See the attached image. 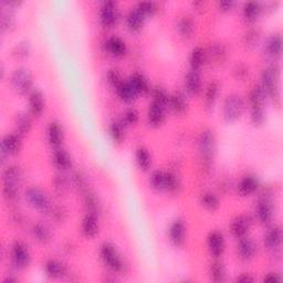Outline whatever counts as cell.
I'll list each match as a JSON object with an SVG mask.
<instances>
[{
  "mask_svg": "<svg viewBox=\"0 0 283 283\" xmlns=\"http://www.w3.org/2000/svg\"><path fill=\"white\" fill-rule=\"evenodd\" d=\"M282 278L280 276V274L275 272H270L265 276V281L267 282H280Z\"/></svg>",
  "mask_w": 283,
  "mask_h": 283,
  "instance_id": "obj_54",
  "label": "cell"
},
{
  "mask_svg": "<svg viewBox=\"0 0 283 283\" xmlns=\"http://www.w3.org/2000/svg\"><path fill=\"white\" fill-rule=\"evenodd\" d=\"M16 131L19 135L28 134L31 130L32 121L27 113H19L16 117Z\"/></svg>",
  "mask_w": 283,
  "mask_h": 283,
  "instance_id": "obj_34",
  "label": "cell"
},
{
  "mask_svg": "<svg viewBox=\"0 0 283 283\" xmlns=\"http://www.w3.org/2000/svg\"><path fill=\"white\" fill-rule=\"evenodd\" d=\"M280 69L279 67L274 64V66H270L267 69L263 70L261 74V87L265 90V92L268 96L271 98L274 103L280 104L281 98H280Z\"/></svg>",
  "mask_w": 283,
  "mask_h": 283,
  "instance_id": "obj_1",
  "label": "cell"
},
{
  "mask_svg": "<svg viewBox=\"0 0 283 283\" xmlns=\"http://www.w3.org/2000/svg\"><path fill=\"white\" fill-rule=\"evenodd\" d=\"M207 247L209 253L214 258L221 257L224 251V247H226V242H224V237L222 233H220V231H212V233H210L207 238Z\"/></svg>",
  "mask_w": 283,
  "mask_h": 283,
  "instance_id": "obj_11",
  "label": "cell"
},
{
  "mask_svg": "<svg viewBox=\"0 0 283 283\" xmlns=\"http://www.w3.org/2000/svg\"><path fill=\"white\" fill-rule=\"evenodd\" d=\"M25 198H27L31 207L43 212V214L44 212L47 214V212H50L51 209H52L49 197L47 196L46 192L41 190L40 188L30 187L25 191Z\"/></svg>",
  "mask_w": 283,
  "mask_h": 283,
  "instance_id": "obj_8",
  "label": "cell"
},
{
  "mask_svg": "<svg viewBox=\"0 0 283 283\" xmlns=\"http://www.w3.org/2000/svg\"><path fill=\"white\" fill-rule=\"evenodd\" d=\"M86 207L89 214H93L98 216L101 211V203L99 198L93 192H88L86 196Z\"/></svg>",
  "mask_w": 283,
  "mask_h": 283,
  "instance_id": "obj_43",
  "label": "cell"
},
{
  "mask_svg": "<svg viewBox=\"0 0 283 283\" xmlns=\"http://www.w3.org/2000/svg\"><path fill=\"white\" fill-rule=\"evenodd\" d=\"M235 3L231 0H224V2L219 3V8L221 11H229L234 8Z\"/></svg>",
  "mask_w": 283,
  "mask_h": 283,
  "instance_id": "obj_53",
  "label": "cell"
},
{
  "mask_svg": "<svg viewBox=\"0 0 283 283\" xmlns=\"http://www.w3.org/2000/svg\"><path fill=\"white\" fill-rule=\"evenodd\" d=\"M205 56H206L205 50L202 47H196L192 49L189 58L191 70L199 71V69L203 67V64L205 62Z\"/></svg>",
  "mask_w": 283,
  "mask_h": 283,
  "instance_id": "obj_38",
  "label": "cell"
},
{
  "mask_svg": "<svg viewBox=\"0 0 283 283\" xmlns=\"http://www.w3.org/2000/svg\"><path fill=\"white\" fill-rule=\"evenodd\" d=\"M201 204L204 206L206 209L208 210H216L218 207H219L220 202L219 198L214 192L207 191L205 194L202 195L201 197Z\"/></svg>",
  "mask_w": 283,
  "mask_h": 283,
  "instance_id": "obj_41",
  "label": "cell"
},
{
  "mask_svg": "<svg viewBox=\"0 0 283 283\" xmlns=\"http://www.w3.org/2000/svg\"><path fill=\"white\" fill-rule=\"evenodd\" d=\"M261 12V6L259 3H246L242 8V15L243 18L246 19L248 22H254Z\"/></svg>",
  "mask_w": 283,
  "mask_h": 283,
  "instance_id": "obj_31",
  "label": "cell"
},
{
  "mask_svg": "<svg viewBox=\"0 0 283 283\" xmlns=\"http://www.w3.org/2000/svg\"><path fill=\"white\" fill-rule=\"evenodd\" d=\"M54 187L58 191L64 192L68 188V181L67 178L62 175H58L54 178Z\"/></svg>",
  "mask_w": 283,
  "mask_h": 283,
  "instance_id": "obj_50",
  "label": "cell"
},
{
  "mask_svg": "<svg viewBox=\"0 0 283 283\" xmlns=\"http://www.w3.org/2000/svg\"><path fill=\"white\" fill-rule=\"evenodd\" d=\"M259 182L254 176H244L238 184V192L241 196H249L258 189Z\"/></svg>",
  "mask_w": 283,
  "mask_h": 283,
  "instance_id": "obj_24",
  "label": "cell"
},
{
  "mask_svg": "<svg viewBox=\"0 0 283 283\" xmlns=\"http://www.w3.org/2000/svg\"><path fill=\"white\" fill-rule=\"evenodd\" d=\"M218 93H219V84H218V82L216 81L210 82L207 89H206V93H205V104L206 107L209 108V110H211V108L214 107L218 98Z\"/></svg>",
  "mask_w": 283,
  "mask_h": 283,
  "instance_id": "obj_35",
  "label": "cell"
},
{
  "mask_svg": "<svg viewBox=\"0 0 283 283\" xmlns=\"http://www.w3.org/2000/svg\"><path fill=\"white\" fill-rule=\"evenodd\" d=\"M150 182L152 187L157 190L175 191L179 186V181L175 174L169 172L155 171L152 174Z\"/></svg>",
  "mask_w": 283,
  "mask_h": 283,
  "instance_id": "obj_6",
  "label": "cell"
},
{
  "mask_svg": "<svg viewBox=\"0 0 283 283\" xmlns=\"http://www.w3.org/2000/svg\"><path fill=\"white\" fill-rule=\"evenodd\" d=\"M48 139L50 142V144L54 147H59L62 144L63 140V131L61 126L53 122V123H50L48 127Z\"/></svg>",
  "mask_w": 283,
  "mask_h": 283,
  "instance_id": "obj_32",
  "label": "cell"
},
{
  "mask_svg": "<svg viewBox=\"0 0 283 283\" xmlns=\"http://www.w3.org/2000/svg\"><path fill=\"white\" fill-rule=\"evenodd\" d=\"M169 238L171 241L175 244V246H183L186 238V226L183 220L177 219L171 224Z\"/></svg>",
  "mask_w": 283,
  "mask_h": 283,
  "instance_id": "obj_17",
  "label": "cell"
},
{
  "mask_svg": "<svg viewBox=\"0 0 283 283\" xmlns=\"http://www.w3.org/2000/svg\"><path fill=\"white\" fill-rule=\"evenodd\" d=\"M106 79H107V82L110 83V86L113 87L115 90H117L122 84V83L124 82L123 80H122L121 74L119 73V71L114 70V69L107 71Z\"/></svg>",
  "mask_w": 283,
  "mask_h": 283,
  "instance_id": "obj_47",
  "label": "cell"
},
{
  "mask_svg": "<svg viewBox=\"0 0 283 283\" xmlns=\"http://www.w3.org/2000/svg\"><path fill=\"white\" fill-rule=\"evenodd\" d=\"M251 219L247 215H240L236 217L230 224V231L238 239L246 237L248 231L251 227Z\"/></svg>",
  "mask_w": 283,
  "mask_h": 283,
  "instance_id": "obj_15",
  "label": "cell"
},
{
  "mask_svg": "<svg viewBox=\"0 0 283 283\" xmlns=\"http://www.w3.org/2000/svg\"><path fill=\"white\" fill-rule=\"evenodd\" d=\"M117 92L119 98L124 102H132L136 99V96L138 95L128 81L122 83V84L117 89Z\"/></svg>",
  "mask_w": 283,
  "mask_h": 283,
  "instance_id": "obj_37",
  "label": "cell"
},
{
  "mask_svg": "<svg viewBox=\"0 0 283 283\" xmlns=\"http://www.w3.org/2000/svg\"><path fill=\"white\" fill-rule=\"evenodd\" d=\"M136 8L143 14L145 17L152 16L156 11V5L154 3H139Z\"/></svg>",
  "mask_w": 283,
  "mask_h": 283,
  "instance_id": "obj_48",
  "label": "cell"
},
{
  "mask_svg": "<svg viewBox=\"0 0 283 283\" xmlns=\"http://www.w3.org/2000/svg\"><path fill=\"white\" fill-rule=\"evenodd\" d=\"M165 107L152 102L149 107V111H147V121H149V124L153 127H158L162 125L165 121Z\"/></svg>",
  "mask_w": 283,
  "mask_h": 283,
  "instance_id": "obj_18",
  "label": "cell"
},
{
  "mask_svg": "<svg viewBox=\"0 0 283 283\" xmlns=\"http://www.w3.org/2000/svg\"><path fill=\"white\" fill-rule=\"evenodd\" d=\"M256 253L257 246L251 238H240L239 243H238V254H239L240 259H242L243 261H250L254 258Z\"/></svg>",
  "mask_w": 283,
  "mask_h": 283,
  "instance_id": "obj_16",
  "label": "cell"
},
{
  "mask_svg": "<svg viewBox=\"0 0 283 283\" xmlns=\"http://www.w3.org/2000/svg\"><path fill=\"white\" fill-rule=\"evenodd\" d=\"M266 92L262 87L259 84L252 89L250 92L249 101L251 106V122L256 125H262L265 122V101H266Z\"/></svg>",
  "mask_w": 283,
  "mask_h": 283,
  "instance_id": "obj_3",
  "label": "cell"
},
{
  "mask_svg": "<svg viewBox=\"0 0 283 283\" xmlns=\"http://www.w3.org/2000/svg\"><path fill=\"white\" fill-rule=\"evenodd\" d=\"M81 228H82V233L84 234L86 237L94 238L99 234V229H100L98 216L93 214H89L88 212V215L83 218Z\"/></svg>",
  "mask_w": 283,
  "mask_h": 283,
  "instance_id": "obj_20",
  "label": "cell"
},
{
  "mask_svg": "<svg viewBox=\"0 0 283 283\" xmlns=\"http://www.w3.org/2000/svg\"><path fill=\"white\" fill-rule=\"evenodd\" d=\"M128 82H130V84L133 87V89L136 91L137 94L145 93L150 90L149 81H147L145 76L140 73H133Z\"/></svg>",
  "mask_w": 283,
  "mask_h": 283,
  "instance_id": "obj_33",
  "label": "cell"
},
{
  "mask_svg": "<svg viewBox=\"0 0 283 283\" xmlns=\"http://www.w3.org/2000/svg\"><path fill=\"white\" fill-rule=\"evenodd\" d=\"M256 214L257 217H258V220L261 223L268 224L271 222L273 218V207H272L271 199L266 195L262 196L260 198V201L258 202V205H257Z\"/></svg>",
  "mask_w": 283,
  "mask_h": 283,
  "instance_id": "obj_13",
  "label": "cell"
},
{
  "mask_svg": "<svg viewBox=\"0 0 283 283\" xmlns=\"http://www.w3.org/2000/svg\"><path fill=\"white\" fill-rule=\"evenodd\" d=\"M110 135L114 142L122 143L125 137V123L123 121H114L110 125Z\"/></svg>",
  "mask_w": 283,
  "mask_h": 283,
  "instance_id": "obj_40",
  "label": "cell"
},
{
  "mask_svg": "<svg viewBox=\"0 0 283 283\" xmlns=\"http://www.w3.org/2000/svg\"><path fill=\"white\" fill-rule=\"evenodd\" d=\"M32 235L40 243H49L52 240V233H51L50 228L42 222H38L32 227Z\"/></svg>",
  "mask_w": 283,
  "mask_h": 283,
  "instance_id": "obj_27",
  "label": "cell"
},
{
  "mask_svg": "<svg viewBox=\"0 0 283 283\" xmlns=\"http://www.w3.org/2000/svg\"><path fill=\"white\" fill-rule=\"evenodd\" d=\"M21 150V139L19 134H7L5 135L2 142V155L5 156L16 155Z\"/></svg>",
  "mask_w": 283,
  "mask_h": 283,
  "instance_id": "obj_12",
  "label": "cell"
},
{
  "mask_svg": "<svg viewBox=\"0 0 283 283\" xmlns=\"http://www.w3.org/2000/svg\"><path fill=\"white\" fill-rule=\"evenodd\" d=\"M282 243V230L280 227L270 229L265 237V244L270 250H278Z\"/></svg>",
  "mask_w": 283,
  "mask_h": 283,
  "instance_id": "obj_26",
  "label": "cell"
},
{
  "mask_svg": "<svg viewBox=\"0 0 283 283\" xmlns=\"http://www.w3.org/2000/svg\"><path fill=\"white\" fill-rule=\"evenodd\" d=\"M266 51L269 56L276 59L282 53V38L280 35H273L269 38L266 44Z\"/></svg>",
  "mask_w": 283,
  "mask_h": 283,
  "instance_id": "obj_29",
  "label": "cell"
},
{
  "mask_svg": "<svg viewBox=\"0 0 283 283\" xmlns=\"http://www.w3.org/2000/svg\"><path fill=\"white\" fill-rule=\"evenodd\" d=\"M4 182V196L11 201L15 199L19 194V188L22 182V171L20 167L11 165L5 169L3 175Z\"/></svg>",
  "mask_w": 283,
  "mask_h": 283,
  "instance_id": "obj_2",
  "label": "cell"
},
{
  "mask_svg": "<svg viewBox=\"0 0 283 283\" xmlns=\"http://www.w3.org/2000/svg\"><path fill=\"white\" fill-rule=\"evenodd\" d=\"M198 149L205 162H210L216 150V139L212 131L205 130L201 134L198 139Z\"/></svg>",
  "mask_w": 283,
  "mask_h": 283,
  "instance_id": "obj_9",
  "label": "cell"
},
{
  "mask_svg": "<svg viewBox=\"0 0 283 283\" xmlns=\"http://www.w3.org/2000/svg\"><path fill=\"white\" fill-rule=\"evenodd\" d=\"M185 88L191 95H197L202 91V78L198 71L190 70L189 72L186 74L185 78Z\"/></svg>",
  "mask_w": 283,
  "mask_h": 283,
  "instance_id": "obj_19",
  "label": "cell"
},
{
  "mask_svg": "<svg viewBox=\"0 0 283 283\" xmlns=\"http://www.w3.org/2000/svg\"><path fill=\"white\" fill-rule=\"evenodd\" d=\"M258 39H259V35L257 34L256 31H250L247 35V44L248 46H250V44L254 46L256 42H258Z\"/></svg>",
  "mask_w": 283,
  "mask_h": 283,
  "instance_id": "obj_52",
  "label": "cell"
},
{
  "mask_svg": "<svg viewBox=\"0 0 283 283\" xmlns=\"http://www.w3.org/2000/svg\"><path fill=\"white\" fill-rule=\"evenodd\" d=\"M44 105H46V103H44L43 94L39 90H32L29 94L30 112L36 117H40L44 111Z\"/></svg>",
  "mask_w": 283,
  "mask_h": 283,
  "instance_id": "obj_21",
  "label": "cell"
},
{
  "mask_svg": "<svg viewBox=\"0 0 283 283\" xmlns=\"http://www.w3.org/2000/svg\"><path fill=\"white\" fill-rule=\"evenodd\" d=\"M226 268L220 261L212 262L209 267V276L212 281L222 282L226 280Z\"/></svg>",
  "mask_w": 283,
  "mask_h": 283,
  "instance_id": "obj_36",
  "label": "cell"
},
{
  "mask_svg": "<svg viewBox=\"0 0 283 283\" xmlns=\"http://www.w3.org/2000/svg\"><path fill=\"white\" fill-rule=\"evenodd\" d=\"M118 8L117 4L113 2L104 3L100 11V21L103 27L110 28L117 23L118 20Z\"/></svg>",
  "mask_w": 283,
  "mask_h": 283,
  "instance_id": "obj_14",
  "label": "cell"
},
{
  "mask_svg": "<svg viewBox=\"0 0 283 283\" xmlns=\"http://www.w3.org/2000/svg\"><path fill=\"white\" fill-rule=\"evenodd\" d=\"M74 183L75 185L78 186V187L81 189V190H84L88 188V182H87V176L83 175L82 173L78 172L74 175Z\"/></svg>",
  "mask_w": 283,
  "mask_h": 283,
  "instance_id": "obj_51",
  "label": "cell"
},
{
  "mask_svg": "<svg viewBox=\"0 0 283 283\" xmlns=\"http://www.w3.org/2000/svg\"><path fill=\"white\" fill-rule=\"evenodd\" d=\"M11 259L18 269H24L30 263V253L24 243L16 241L11 249Z\"/></svg>",
  "mask_w": 283,
  "mask_h": 283,
  "instance_id": "obj_10",
  "label": "cell"
},
{
  "mask_svg": "<svg viewBox=\"0 0 283 283\" xmlns=\"http://www.w3.org/2000/svg\"><path fill=\"white\" fill-rule=\"evenodd\" d=\"M14 53L18 58H25L28 56L30 53V44L28 42H20L17 43V46L15 47Z\"/></svg>",
  "mask_w": 283,
  "mask_h": 283,
  "instance_id": "obj_49",
  "label": "cell"
},
{
  "mask_svg": "<svg viewBox=\"0 0 283 283\" xmlns=\"http://www.w3.org/2000/svg\"><path fill=\"white\" fill-rule=\"evenodd\" d=\"M11 87L15 89V91L25 94L31 92L32 88V75L30 71L25 68H18L10 76Z\"/></svg>",
  "mask_w": 283,
  "mask_h": 283,
  "instance_id": "obj_7",
  "label": "cell"
},
{
  "mask_svg": "<svg viewBox=\"0 0 283 283\" xmlns=\"http://www.w3.org/2000/svg\"><path fill=\"white\" fill-rule=\"evenodd\" d=\"M145 18L146 17L142 14L137 8L130 10L126 17V24L128 30L132 32H138L142 28H143Z\"/></svg>",
  "mask_w": 283,
  "mask_h": 283,
  "instance_id": "obj_22",
  "label": "cell"
},
{
  "mask_svg": "<svg viewBox=\"0 0 283 283\" xmlns=\"http://www.w3.org/2000/svg\"><path fill=\"white\" fill-rule=\"evenodd\" d=\"M238 282H242V283H248V282H253L254 279L251 274L249 273H242L241 275H239L237 278Z\"/></svg>",
  "mask_w": 283,
  "mask_h": 283,
  "instance_id": "obj_55",
  "label": "cell"
},
{
  "mask_svg": "<svg viewBox=\"0 0 283 283\" xmlns=\"http://www.w3.org/2000/svg\"><path fill=\"white\" fill-rule=\"evenodd\" d=\"M105 49L114 56H123L126 53V43L119 37L108 38L105 42Z\"/></svg>",
  "mask_w": 283,
  "mask_h": 283,
  "instance_id": "obj_23",
  "label": "cell"
},
{
  "mask_svg": "<svg viewBox=\"0 0 283 283\" xmlns=\"http://www.w3.org/2000/svg\"><path fill=\"white\" fill-rule=\"evenodd\" d=\"M53 162L58 168L61 171H67L72 166V159L69 155V153L63 149H58L53 152Z\"/></svg>",
  "mask_w": 283,
  "mask_h": 283,
  "instance_id": "obj_28",
  "label": "cell"
},
{
  "mask_svg": "<svg viewBox=\"0 0 283 283\" xmlns=\"http://www.w3.org/2000/svg\"><path fill=\"white\" fill-rule=\"evenodd\" d=\"M138 119H139L138 111L136 110V108L130 107L124 112L123 120H122V121L124 122L125 125H134V124L137 123Z\"/></svg>",
  "mask_w": 283,
  "mask_h": 283,
  "instance_id": "obj_46",
  "label": "cell"
},
{
  "mask_svg": "<svg viewBox=\"0 0 283 283\" xmlns=\"http://www.w3.org/2000/svg\"><path fill=\"white\" fill-rule=\"evenodd\" d=\"M100 253L103 262H104L105 266L110 270H112L113 272L120 273L124 271L125 263L123 259H122V257L119 253L117 248H115L112 243H103L101 246Z\"/></svg>",
  "mask_w": 283,
  "mask_h": 283,
  "instance_id": "obj_4",
  "label": "cell"
},
{
  "mask_svg": "<svg viewBox=\"0 0 283 283\" xmlns=\"http://www.w3.org/2000/svg\"><path fill=\"white\" fill-rule=\"evenodd\" d=\"M46 273L51 279H61L66 274V267L62 262L55 259H50L46 262Z\"/></svg>",
  "mask_w": 283,
  "mask_h": 283,
  "instance_id": "obj_25",
  "label": "cell"
},
{
  "mask_svg": "<svg viewBox=\"0 0 283 283\" xmlns=\"http://www.w3.org/2000/svg\"><path fill=\"white\" fill-rule=\"evenodd\" d=\"M135 157H136V163L142 171H147L150 168L152 165V157L150 152L145 147H138Z\"/></svg>",
  "mask_w": 283,
  "mask_h": 283,
  "instance_id": "obj_39",
  "label": "cell"
},
{
  "mask_svg": "<svg viewBox=\"0 0 283 283\" xmlns=\"http://www.w3.org/2000/svg\"><path fill=\"white\" fill-rule=\"evenodd\" d=\"M15 22V15L10 9H5L2 12V30H9Z\"/></svg>",
  "mask_w": 283,
  "mask_h": 283,
  "instance_id": "obj_45",
  "label": "cell"
},
{
  "mask_svg": "<svg viewBox=\"0 0 283 283\" xmlns=\"http://www.w3.org/2000/svg\"><path fill=\"white\" fill-rule=\"evenodd\" d=\"M178 32L181 34L182 37L184 38H189L192 34H194L195 30V24L192 22L191 19L189 18H183L181 19V21L178 22Z\"/></svg>",
  "mask_w": 283,
  "mask_h": 283,
  "instance_id": "obj_44",
  "label": "cell"
},
{
  "mask_svg": "<svg viewBox=\"0 0 283 283\" xmlns=\"http://www.w3.org/2000/svg\"><path fill=\"white\" fill-rule=\"evenodd\" d=\"M244 110V101L240 95L231 94L223 102L222 115L229 123H233L241 118Z\"/></svg>",
  "mask_w": 283,
  "mask_h": 283,
  "instance_id": "obj_5",
  "label": "cell"
},
{
  "mask_svg": "<svg viewBox=\"0 0 283 283\" xmlns=\"http://www.w3.org/2000/svg\"><path fill=\"white\" fill-rule=\"evenodd\" d=\"M169 98L171 95L166 92V90L163 88H156L153 91V101L156 104L167 108L169 106Z\"/></svg>",
  "mask_w": 283,
  "mask_h": 283,
  "instance_id": "obj_42",
  "label": "cell"
},
{
  "mask_svg": "<svg viewBox=\"0 0 283 283\" xmlns=\"http://www.w3.org/2000/svg\"><path fill=\"white\" fill-rule=\"evenodd\" d=\"M169 107L174 112L183 114L187 110V100L182 92H175L169 98Z\"/></svg>",
  "mask_w": 283,
  "mask_h": 283,
  "instance_id": "obj_30",
  "label": "cell"
}]
</instances>
